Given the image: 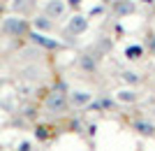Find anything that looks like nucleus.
Here are the masks:
<instances>
[{"label": "nucleus", "mask_w": 155, "mask_h": 151, "mask_svg": "<svg viewBox=\"0 0 155 151\" xmlns=\"http://www.w3.org/2000/svg\"><path fill=\"white\" fill-rule=\"evenodd\" d=\"M79 70L86 72V74L97 72V56L93 51H84L81 56H79Z\"/></svg>", "instance_id": "39448f33"}, {"label": "nucleus", "mask_w": 155, "mask_h": 151, "mask_svg": "<svg viewBox=\"0 0 155 151\" xmlns=\"http://www.w3.org/2000/svg\"><path fill=\"white\" fill-rule=\"evenodd\" d=\"M116 100L120 105H134L139 100V93L134 88H120V91H116Z\"/></svg>", "instance_id": "6e6552de"}, {"label": "nucleus", "mask_w": 155, "mask_h": 151, "mask_svg": "<svg viewBox=\"0 0 155 151\" xmlns=\"http://www.w3.org/2000/svg\"><path fill=\"white\" fill-rule=\"evenodd\" d=\"M120 77H123L125 81H130V84H137V81H141V77H137V72H132V70H125V72H120Z\"/></svg>", "instance_id": "9d476101"}, {"label": "nucleus", "mask_w": 155, "mask_h": 151, "mask_svg": "<svg viewBox=\"0 0 155 151\" xmlns=\"http://www.w3.org/2000/svg\"><path fill=\"white\" fill-rule=\"evenodd\" d=\"M84 0H67V7H81Z\"/></svg>", "instance_id": "f8f14e48"}, {"label": "nucleus", "mask_w": 155, "mask_h": 151, "mask_svg": "<svg viewBox=\"0 0 155 151\" xmlns=\"http://www.w3.org/2000/svg\"><path fill=\"white\" fill-rule=\"evenodd\" d=\"M91 28V16L88 14H72L70 19H67V26H65V37H79V35H84L86 30Z\"/></svg>", "instance_id": "f257e3e1"}, {"label": "nucleus", "mask_w": 155, "mask_h": 151, "mask_svg": "<svg viewBox=\"0 0 155 151\" xmlns=\"http://www.w3.org/2000/svg\"><path fill=\"white\" fill-rule=\"evenodd\" d=\"M67 105H70V98H67V93H63V91L49 93L46 100H44V109L49 114H63L65 109H67Z\"/></svg>", "instance_id": "f03ea898"}, {"label": "nucleus", "mask_w": 155, "mask_h": 151, "mask_svg": "<svg viewBox=\"0 0 155 151\" xmlns=\"http://www.w3.org/2000/svg\"><path fill=\"white\" fill-rule=\"evenodd\" d=\"M137 130L141 132V135H153L155 128H153L150 123H141V121H139V123H137Z\"/></svg>", "instance_id": "9b49d317"}, {"label": "nucleus", "mask_w": 155, "mask_h": 151, "mask_svg": "<svg viewBox=\"0 0 155 151\" xmlns=\"http://www.w3.org/2000/svg\"><path fill=\"white\" fill-rule=\"evenodd\" d=\"M100 2H102V5H114L116 0H100Z\"/></svg>", "instance_id": "ddd939ff"}, {"label": "nucleus", "mask_w": 155, "mask_h": 151, "mask_svg": "<svg viewBox=\"0 0 155 151\" xmlns=\"http://www.w3.org/2000/svg\"><path fill=\"white\" fill-rule=\"evenodd\" d=\"M2 30L7 35H12V37H23L30 30V23L26 19H21V16H7L2 21Z\"/></svg>", "instance_id": "7ed1b4c3"}, {"label": "nucleus", "mask_w": 155, "mask_h": 151, "mask_svg": "<svg viewBox=\"0 0 155 151\" xmlns=\"http://www.w3.org/2000/svg\"><path fill=\"white\" fill-rule=\"evenodd\" d=\"M67 0H44V5H42V14H46L49 19L53 21H60L67 16Z\"/></svg>", "instance_id": "20e7f679"}, {"label": "nucleus", "mask_w": 155, "mask_h": 151, "mask_svg": "<svg viewBox=\"0 0 155 151\" xmlns=\"http://www.w3.org/2000/svg\"><path fill=\"white\" fill-rule=\"evenodd\" d=\"M32 28H37L39 33H51L53 28H56V21L49 19L46 14H37V16L32 19Z\"/></svg>", "instance_id": "423d86ee"}, {"label": "nucleus", "mask_w": 155, "mask_h": 151, "mask_svg": "<svg viewBox=\"0 0 155 151\" xmlns=\"http://www.w3.org/2000/svg\"><path fill=\"white\" fill-rule=\"evenodd\" d=\"M125 58H127V60H139V58H143V46H141V44L127 46V49H125Z\"/></svg>", "instance_id": "1a4fd4ad"}, {"label": "nucleus", "mask_w": 155, "mask_h": 151, "mask_svg": "<svg viewBox=\"0 0 155 151\" xmlns=\"http://www.w3.org/2000/svg\"><path fill=\"white\" fill-rule=\"evenodd\" d=\"M67 98H70V102H72V105L84 107V105H88V102L93 100V93H91V91H81V88H77V91H72L70 95H67Z\"/></svg>", "instance_id": "0eeeda50"}]
</instances>
